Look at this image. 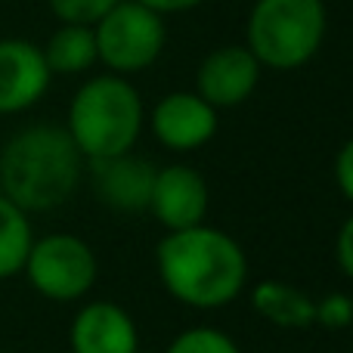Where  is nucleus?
<instances>
[{
	"mask_svg": "<svg viewBox=\"0 0 353 353\" xmlns=\"http://www.w3.org/2000/svg\"><path fill=\"white\" fill-rule=\"evenodd\" d=\"M140 353H146V350H143V347H140Z\"/></svg>",
	"mask_w": 353,
	"mask_h": 353,
	"instance_id": "22",
	"label": "nucleus"
},
{
	"mask_svg": "<svg viewBox=\"0 0 353 353\" xmlns=\"http://www.w3.org/2000/svg\"><path fill=\"white\" fill-rule=\"evenodd\" d=\"M53 16L59 22H72V25H97L105 12L121 0H47Z\"/></svg>",
	"mask_w": 353,
	"mask_h": 353,
	"instance_id": "18",
	"label": "nucleus"
},
{
	"mask_svg": "<svg viewBox=\"0 0 353 353\" xmlns=\"http://www.w3.org/2000/svg\"><path fill=\"white\" fill-rule=\"evenodd\" d=\"M251 307L263 323L276 325L282 332H307L313 329L316 301L304 288L282 279H261L251 288Z\"/></svg>",
	"mask_w": 353,
	"mask_h": 353,
	"instance_id": "13",
	"label": "nucleus"
},
{
	"mask_svg": "<svg viewBox=\"0 0 353 353\" xmlns=\"http://www.w3.org/2000/svg\"><path fill=\"white\" fill-rule=\"evenodd\" d=\"M31 242H34V232H31L28 214L0 192V279L22 273Z\"/></svg>",
	"mask_w": 353,
	"mask_h": 353,
	"instance_id": "15",
	"label": "nucleus"
},
{
	"mask_svg": "<svg viewBox=\"0 0 353 353\" xmlns=\"http://www.w3.org/2000/svg\"><path fill=\"white\" fill-rule=\"evenodd\" d=\"M248 43L261 68L292 72L319 53L325 37L323 0H254L248 16Z\"/></svg>",
	"mask_w": 353,
	"mask_h": 353,
	"instance_id": "4",
	"label": "nucleus"
},
{
	"mask_svg": "<svg viewBox=\"0 0 353 353\" xmlns=\"http://www.w3.org/2000/svg\"><path fill=\"white\" fill-rule=\"evenodd\" d=\"M22 273L41 298L72 304L87 298L99 276L97 251L74 232H50L31 242Z\"/></svg>",
	"mask_w": 353,
	"mask_h": 353,
	"instance_id": "6",
	"label": "nucleus"
},
{
	"mask_svg": "<svg viewBox=\"0 0 353 353\" xmlns=\"http://www.w3.org/2000/svg\"><path fill=\"white\" fill-rule=\"evenodd\" d=\"M335 261H338V270L353 282V214L344 220L335 236Z\"/></svg>",
	"mask_w": 353,
	"mask_h": 353,
	"instance_id": "20",
	"label": "nucleus"
},
{
	"mask_svg": "<svg viewBox=\"0 0 353 353\" xmlns=\"http://www.w3.org/2000/svg\"><path fill=\"white\" fill-rule=\"evenodd\" d=\"M93 192L109 211L118 214H143L149 208L152 183L159 168L134 152L115 155V159L90 161Z\"/></svg>",
	"mask_w": 353,
	"mask_h": 353,
	"instance_id": "12",
	"label": "nucleus"
},
{
	"mask_svg": "<svg viewBox=\"0 0 353 353\" xmlns=\"http://www.w3.org/2000/svg\"><path fill=\"white\" fill-rule=\"evenodd\" d=\"M332 171H335V186L341 189V195L353 205V137L338 149Z\"/></svg>",
	"mask_w": 353,
	"mask_h": 353,
	"instance_id": "19",
	"label": "nucleus"
},
{
	"mask_svg": "<svg viewBox=\"0 0 353 353\" xmlns=\"http://www.w3.org/2000/svg\"><path fill=\"white\" fill-rule=\"evenodd\" d=\"M72 353H140V329L115 301H87L68 329Z\"/></svg>",
	"mask_w": 353,
	"mask_h": 353,
	"instance_id": "11",
	"label": "nucleus"
},
{
	"mask_svg": "<svg viewBox=\"0 0 353 353\" xmlns=\"http://www.w3.org/2000/svg\"><path fill=\"white\" fill-rule=\"evenodd\" d=\"M211 208V189L201 171L192 165H168L155 171L146 214H152L168 232L205 223Z\"/></svg>",
	"mask_w": 353,
	"mask_h": 353,
	"instance_id": "7",
	"label": "nucleus"
},
{
	"mask_svg": "<svg viewBox=\"0 0 353 353\" xmlns=\"http://www.w3.org/2000/svg\"><path fill=\"white\" fill-rule=\"evenodd\" d=\"M50 74L43 50L25 37L0 41V115H19L43 99L50 90Z\"/></svg>",
	"mask_w": 353,
	"mask_h": 353,
	"instance_id": "9",
	"label": "nucleus"
},
{
	"mask_svg": "<svg viewBox=\"0 0 353 353\" xmlns=\"http://www.w3.org/2000/svg\"><path fill=\"white\" fill-rule=\"evenodd\" d=\"M137 3H143V6H149V10H155L159 16H171V12L195 10V6H201L205 0H137Z\"/></svg>",
	"mask_w": 353,
	"mask_h": 353,
	"instance_id": "21",
	"label": "nucleus"
},
{
	"mask_svg": "<svg viewBox=\"0 0 353 353\" xmlns=\"http://www.w3.org/2000/svg\"><path fill=\"white\" fill-rule=\"evenodd\" d=\"M217 109L199 93L174 90L161 97L149 112V128L155 140L171 152H195L217 134Z\"/></svg>",
	"mask_w": 353,
	"mask_h": 353,
	"instance_id": "8",
	"label": "nucleus"
},
{
	"mask_svg": "<svg viewBox=\"0 0 353 353\" xmlns=\"http://www.w3.org/2000/svg\"><path fill=\"white\" fill-rule=\"evenodd\" d=\"M155 270L174 301L192 310H220L248 285V254L220 226L165 232L155 248Z\"/></svg>",
	"mask_w": 353,
	"mask_h": 353,
	"instance_id": "1",
	"label": "nucleus"
},
{
	"mask_svg": "<svg viewBox=\"0 0 353 353\" xmlns=\"http://www.w3.org/2000/svg\"><path fill=\"white\" fill-rule=\"evenodd\" d=\"M93 34H97L99 62L112 74H124V78L155 65L168 41L165 16L137 0L115 3L93 25Z\"/></svg>",
	"mask_w": 353,
	"mask_h": 353,
	"instance_id": "5",
	"label": "nucleus"
},
{
	"mask_svg": "<svg viewBox=\"0 0 353 353\" xmlns=\"http://www.w3.org/2000/svg\"><path fill=\"white\" fill-rule=\"evenodd\" d=\"M146 124V109L124 74H97L68 103L65 130L84 161H103L134 152Z\"/></svg>",
	"mask_w": 353,
	"mask_h": 353,
	"instance_id": "3",
	"label": "nucleus"
},
{
	"mask_svg": "<svg viewBox=\"0 0 353 353\" xmlns=\"http://www.w3.org/2000/svg\"><path fill=\"white\" fill-rule=\"evenodd\" d=\"M165 353H242V347L217 325H192L171 338Z\"/></svg>",
	"mask_w": 353,
	"mask_h": 353,
	"instance_id": "16",
	"label": "nucleus"
},
{
	"mask_svg": "<svg viewBox=\"0 0 353 353\" xmlns=\"http://www.w3.org/2000/svg\"><path fill=\"white\" fill-rule=\"evenodd\" d=\"M261 81V62L248 47H217L201 59L195 72V93L214 109H236Z\"/></svg>",
	"mask_w": 353,
	"mask_h": 353,
	"instance_id": "10",
	"label": "nucleus"
},
{
	"mask_svg": "<svg viewBox=\"0 0 353 353\" xmlns=\"http://www.w3.org/2000/svg\"><path fill=\"white\" fill-rule=\"evenodd\" d=\"M313 325L325 332H347L353 329V298L344 292H329L316 301Z\"/></svg>",
	"mask_w": 353,
	"mask_h": 353,
	"instance_id": "17",
	"label": "nucleus"
},
{
	"mask_svg": "<svg viewBox=\"0 0 353 353\" xmlns=\"http://www.w3.org/2000/svg\"><path fill=\"white\" fill-rule=\"evenodd\" d=\"M41 50H43V59H47L50 74H81L99 62L93 25L62 22Z\"/></svg>",
	"mask_w": 353,
	"mask_h": 353,
	"instance_id": "14",
	"label": "nucleus"
},
{
	"mask_svg": "<svg viewBox=\"0 0 353 353\" xmlns=\"http://www.w3.org/2000/svg\"><path fill=\"white\" fill-rule=\"evenodd\" d=\"M84 155L59 124H31L0 149V192L25 214H47L74 195Z\"/></svg>",
	"mask_w": 353,
	"mask_h": 353,
	"instance_id": "2",
	"label": "nucleus"
}]
</instances>
